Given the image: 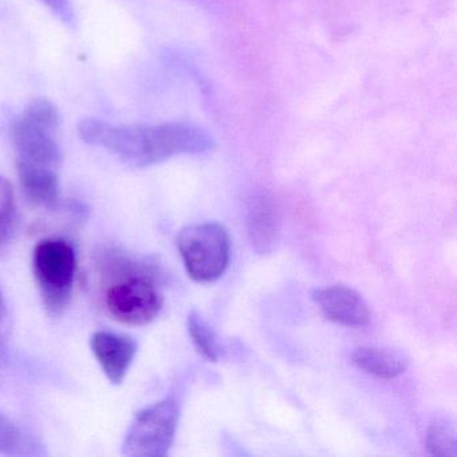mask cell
<instances>
[{"instance_id": "6da1fadb", "label": "cell", "mask_w": 457, "mask_h": 457, "mask_svg": "<svg viewBox=\"0 0 457 457\" xmlns=\"http://www.w3.org/2000/svg\"><path fill=\"white\" fill-rule=\"evenodd\" d=\"M82 140L119 157L133 168H146L183 154L212 151L213 138L202 128L183 122L160 125H117L97 119L79 124Z\"/></svg>"}, {"instance_id": "7a4b0ae2", "label": "cell", "mask_w": 457, "mask_h": 457, "mask_svg": "<svg viewBox=\"0 0 457 457\" xmlns=\"http://www.w3.org/2000/svg\"><path fill=\"white\" fill-rule=\"evenodd\" d=\"M103 264L109 280L104 291L109 314L124 325L154 322L164 306L159 269L119 253H109Z\"/></svg>"}, {"instance_id": "3957f363", "label": "cell", "mask_w": 457, "mask_h": 457, "mask_svg": "<svg viewBox=\"0 0 457 457\" xmlns=\"http://www.w3.org/2000/svg\"><path fill=\"white\" fill-rule=\"evenodd\" d=\"M61 114L46 98H36L12 121L10 135L18 162L57 168L62 164V149L58 143Z\"/></svg>"}, {"instance_id": "277c9868", "label": "cell", "mask_w": 457, "mask_h": 457, "mask_svg": "<svg viewBox=\"0 0 457 457\" xmlns=\"http://www.w3.org/2000/svg\"><path fill=\"white\" fill-rule=\"evenodd\" d=\"M33 271L45 309L60 317L73 295L77 274V253L65 239H44L33 253Z\"/></svg>"}, {"instance_id": "5b68a950", "label": "cell", "mask_w": 457, "mask_h": 457, "mask_svg": "<svg viewBox=\"0 0 457 457\" xmlns=\"http://www.w3.org/2000/svg\"><path fill=\"white\" fill-rule=\"evenodd\" d=\"M178 248L187 272L196 282H215L228 269L231 239L221 224L208 221L186 227L179 234Z\"/></svg>"}, {"instance_id": "8992f818", "label": "cell", "mask_w": 457, "mask_h": 457, "mask_svg": "<svg viewBox=\"0 0 457 457\" xmlns=\"http://www.w3.org/2000/svg\"><path fill=\"white\" fill-rule=\"evenodd\" d=\"M180 409L173 398L146 406L136 414L122 444L130 457H164L170 453L178 429Z\"/></svg>"}, {"instance_id": "52a82bcc", "label": "cell", "mask_w": 457, "mask_h": 457, "mask_svg": "<svg viewBox=\"0 0 457 457\" xmlns=\"http://www.w3.org/2000/svg\"><path fill=\"white\" fill-rule=\"evenodd\" d=\"M90 347L106 378L113 385H121L137 354L136 339L113 331H96Z\"/></svg>"}, {"instance_id": "ba28073f", "label": "cell", "mask_w": 457, "mask_h": 457, "mask_svg": "<svg viewBox=\"0 0 457 457\" xmlns=\"http://www.w3.org/2000/svg\"><path fill=\"white\" fill-rule=\"evenodd\" d=\"M312 299L326 320L338 325L360 328L368 325L370 320V310L365 299L347 286L320 288L314 291Z\"/></svg>"}, {"instance_id": "9c48e42d", "label": "cell", "mask_w": 457, "mask_h": 457, "mask_svg": "<svg viewBox=\"0 0 457 457\" xmlns=\"http://www.w3.org/2000/svg\"><path fill=\"white\" fill-rule=\"evenodd\" d=\"M18 178L26 197L36 205L55 208L61 196L60 170L18 162Z\"/></svg>"}, {"instance_id": "30bf717a", "label": "cell", "mask_w": 457, "mask_h": 457, "mask_svg": "<svg viewBox=\"0 0 457 457\" xmlns=\"http://www.w3.org/2000/svg\"><path fill=\"white\" fill-rule=\"evenodd\" d=\"M248 237L258 253H270L279 242V219L274 203L267 196H256L248 205Z\"/></svg>"}, {"instance_id": "8fae6325", "label": "cell", "mask_w": 457, "mask_h": 457, "mask_svg": "<svg viewBox=\"0 0 457 457\" xmlns=\"http://www.w3.org/2000/svg\"><path fill=\"white\" fill-rule=\"evenodd\" d=\"M353 363L377 378L392 379L408 369L409 358L400 350L381 346H363L352 355Z\"/></svg>"}, {"instance_id": "7c38bea8", "label": "cell", "mask_w": 457, "mask_h": 457, "mask_svg": "<svg viewBox=\"0 0 457 457\" xmlns=\"http://www.w3.org/2000/svg\"><path fill=\"white\" fill-rule=\"evenodd\" d=\"M427 448L435 457L457 456V432L453 420L448 416L433 419L428 429Z\"/></svg>"}, {"instance_id": "4fadbf2b", "label": "cell", "mask_w": 457, "mask_h": 457, "mask_svg": "<svg viewBox=\"0 0 457 457\" xmlns=\"http://www.w3.org/2000/svg\"><path fill=\"white\" fill-rule=\"evenodd\" d=\"M187 326H188L189 336H191L197 352L208 361L218 362L219 358L223 354V347L207 320L202 317L199 312L192 310L189 312L188 320H187Z\"/></svg>"}, {"instance_id": "5bb4252c", "label": "cell", "mask_w": 457, "mask_h": 457, "mask_svg": "<svg viewBox=\"0 0 457 457\" xmlns=\"http://www.w3.org/2000/svg\"><path fill=\"white\" fill-rule=\"evenodd\" d=\"M20 227L14 189L4 176H0V251L14 240Z\"/></svg>"}, {"instance_id": "9a60e30c", "label": "cell", "mask_w": 457, "mask_h": 457, "mask_svg": "<svg viewBox=\"0 0 457 457\" xmlns=\"http://www.w3.org/2000/svg\"><path fill=\"white\" fill-rule=\"evenodd\" d=\"M0 453L10 456L39 454V446L10 417L0 411Z\"/></svg>"}, {"instance_id": "2e32d148", "label": "cell", "mask_w": 457, "mask_h": 457, "mask_svg": "<svg viewBox=\"0 0 457 457\" xmlns=\"http://www.w3.org/2000/svg\"><path fill=\"white\" fill-rule=\"evenodd\" d=\"M41 2L63 25L73 26L76 22V15H74L71 0H41Z\"/></svg>"}, {"instance_id": "e0dca14e", "label": "cell", "mask_w": 457, "mask_h": 457, "mask_svg": "<svg viewBox=\"0 0 457 457\" xmlns=\"http://www.w3.org/2000/svg\"><path fill=\"white\" fill-rule=\"evenodd\" d=\"M4 315H6V303H4V295L0 293V322L4 320Z\"/></svg>"}]
</instances>
